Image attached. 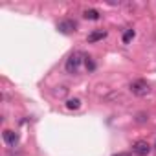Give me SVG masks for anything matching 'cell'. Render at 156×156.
<instances>
[{
  "label": "cell",
  "mask_w": 156,
  "mask_h": 156,
  "mask_svg": "<svg viewBox=\"0 0 156 156\" xmlns=\"http://www.w3.org/2000/svg\"><path fill=\"white\" fill-rule=\"evenodd\" d=\"M83 62H85V55H83L81 51H73V53L66 59L64 68H66V72H68V73H77Z\"/></svg>",
  "instance_id": "cell-1"
},
{
  "label": "cell",
  "mask_w": 156,
  "mask_h": 156,
  "mask_svg": "<svg viewBox=\"0 0 156 156\" xmlns=\"http://www.w3.org/2000/svg\"><path fill=\"white\" fill-rule=\"evenodd\" d=\"M129 88H130V92H132L134 96H138V98H143V96H147V94L151 92V87H149V83H147L145 79H136V81H132V83L129 85Z\"/></svg>",
  "instance_id": "cell-2"
},
{
  "label": "cell",
  "mask_w": 156,
  "mask_h": 156,
  "mask_svg": "<svg viewBox=\"0 0 156 156\" xmlns=\"http://www.w3.org/2000/svg\"><path fill=\"white\" fill-rule=\"evenodd\" d=\"M151 145L145 141V140H138L134 145H132V152L136 154V156H147L149 152H151Z\"/></svg>",
  "instance_id": "cell-3"
},
{
  "label": "cell",
  "mask_w": 156,
  "mask_h": 156,
  "mask_svg": "<svg viewBox=\"0 0 156 156\" xmlns=\"http://www.w3.org/2000/svg\"><path fill=\"white\" fill-rule=\"evenodd\" d=\"M75 28H77V24H75L73 20H61V22H59V26H57V30H59L61 33H64V35H68V33L75 31Z\"/></svg>",
  "instance_id": "cell-4"
},
{
  "label": "cell",
  "mask_w": 156,
  "mask_h": 156,
  "mask_svg": "<svg viewBox=\"0 0 156 156\" xmlns=\"http://www.w3.org/2000/svg\"><path fill=\"white\" fill-rule=\"evenodd\" d=\"M4 141H6L8 145L15 147V145L19 143V134L13 132V130H9V129H6V130H4Z\"/></svg>",
  "instance_id": "cell-5"
},
{
  "label": "cell",
  "mask_w": 156,
  "mask_h": 156,
  "mask_svg": "<svg viewBox=\"0 0 156 156\" xmlns=\"http://www.w3.org/2000/svg\"><path fill=\"white\" fill-rule=\"evenodd\" d=\"M105 37H107V31L105 30H96V31H92L88 35V42H98V41H101Z\"/></svg>",
  "instance_id": "cell-6"
},
{
  "label": "cell",
  "mask_w": 156,
  "mask_h": 156,
  "mask_svg": "<svg viewBox=\"0 0 156 156\" xmlns=\"http://www.w3.org/2000/svg\"><path fill=\"white\" fill-rule=\"evenodd\" d=\"M81 107V99L79 98H70V99H66V108L68 110H77Z\"/></svg>",
  "instance_id": "cell-7"
},
{
  "label": "cell",
  "mask_w": 156,
  "mask_h": 156,
  "mask_svg": "<svg viewBox=\"0 0 156 156\" xmlns=\"http://www.w3.org/2000/svg\"><path fill=\"white\" fill-rule=\"evenodd\" d=\"M99 15H101V13H99L98 9H85V11H83V17L88 19V20H98Z\"/></svg>",
  "instance_id": "cell-8"
},
{
  "label": "cell",
  "mask_w": 156,
  "mask_h": 156,
  "mask_svg": "<svg viewBox=\"0 0 156 156\" xmlns=\"http://www.w3.org/2000/svg\"><path fill=\"white\" fill-rule=\"evenodd\" d=\"M134 35H136V33H134V30H127V31L123 33V42H125V44H127V42H130V41L134 39Z\"/></svg>",
  "instance_id": "cell-9"
},
{
  "label": "cell",
  "mask_w": 156,
  "mask_h": 156,
  "mask_svg": "<svg viewBox=\"0 0 156 156\" xmlns=\"http://www.w3.org/2000/svg\"><path fill=\"white\" fill-rule=\"evenodd\" d=\"M85 64H87L88 70H94V68H96V62L92 61V57H85Z\"/></svg>",
  "instance_id": "cell-10"
},
{
  "label": "cell",
  "mask_w": 156,
  "mask_h": 156,
  "mask_svg": "<svg viewBox=\"0 0 156 156\" xmlns=\"http://www.w3.org/2000/svg\"><path fill=\"white\" fill-rule=\"evenodd\" d=\"M66 94H68V88H66V87H61V90H55V92H53V96H59V98H61V96H66Z\"/></svg>",
  "instance_id": "cell-11"
},
{
  "label": "cell",
  "mask_w": 156,
  "mask_h": 156,
  "mask_svg": "<svg viewBox=\"0 0 156 156\" xmlns=\"http://www.w3.org/2000/svg\"><path fill=\"white\" fill-rule=\"evenodd\" d=\"M145 119H147V118H145V114H138V121H140V123H141V121H145Z\"/></svg>",
  "instance_id": "cell-12"
},
{
  "label": "cell",
  "mask_w": 156,
  "mask_h": 156,
  "mask_svg": "<svg viewBox=\"0 0 156 156\" xmlns=\"http://www.w3.org/2000/svg\"><path fill=\"white\" fill-rule=\"evenodd\" d=\"M114 156H130L129 152H118V154H114Z\"/></svg>",
  "instance_id": "cell-13"
},
{
  "label": "cell",
  "mask_w": 156,
  "mask_h": 156,
  "mask_svg": "<svg viewBox=\"0 0 156 156\" xmlns=\"http://www.w3.org/2000/svg\"><path fill=\"white\" fill-rule=\"evenodd\" d=\"M154 147H156V145H154Z\"/></svg>",
  "instance_id": "cell-14"
}]
</instances>
